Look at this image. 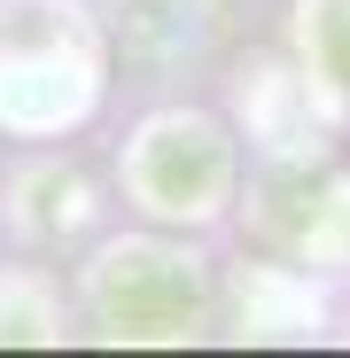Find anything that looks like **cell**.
Returning <instances> with one entry per match:
<instances>
[{"label": "cell", "mask_w": 350, "mask_h": 358, "mask_svg": "<svg viewBox=\"0 0 350 358\" xmlns=\"http://www.w3.org/2000/svg\"><path fill=\"white\" fill-rule=\"evenodd\" d=\"M94 312L109 320V335H133V343H180L203 327L210 312V280H203V257H180V250H109L101 273H94Z\"/></svg>", "instance_id": "6da1fadb"}, {"label": "cell", "mask_w": 350, "mask_h": 358, "mask_svg": "<svg viewBox=\"0 0 350 358\" xmlns=\"http://www.w3.org/2000/svg\"><path fill=\"white\" fill-rule=\"evenodd\" d=\"M133 187L156 218H210L233 187V148L210 117H156L133 148Z\"/></svg>", "instance_id": "7a4b0ae2"}, {"label": "cell", "mask_w": 350, "mask_h": 358, "mask_svg": "<svg viewBox=\"0 0 350 358\" xmlns=\"http://www.w3.org/2000/svg\"><path fill=\"white\" fill-rule=\"evenodd\" d=\"M304 71L350 117V0H304Z\"/></svg>", "instance_id": "3957f363"}]
</instances>
